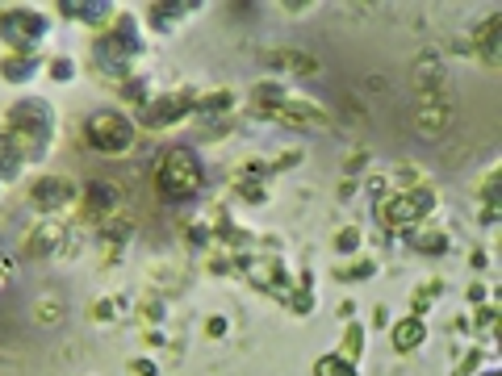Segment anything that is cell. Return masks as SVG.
I'll return each instance as SVG.
<instances>
[{"label": "cell", "instance_id": "obj_1", "mask_svg": "<svg viewBox=\"0 0 502 376\" xmlns=\"http://www.w3.org/2000/svg\"><path fill=\"white\" fill-rule=\"evenodd\" d=\"M197 184H201V163H197V155L188 147L168 151V159H163V192L168 197H188Z\"/></svg>", "mask_w": 502, "mask_h": 376}, {"label": "cell", "instance_id": "obj_2", "mask_svg": "<svg viewBox=\"0 0 502 376\" xmlns=\"http://www.w3.org/2000/svg\"><path fill=\"white\" fill-rule=\"evenodd\" d=\"M88 138H93V147L122 151L125 142H130V125H125V118H118V113H96L93 122H88Z\"/></svg>", "mask_w": 502, "mask_h": 376}, {"label": "cell", "instance_id": "obj_3", "mask_svg": "<svg viewBox=\"0 0 502 376\" xmlns=\"http://www.w3.org/2000/svg\"><path fill=\"white\" fill-rule=\"evenodd\" d=\"M0 33H4L9 42H17V46H34V38L46 33V21L34 17V13H4V17H0Z\"/></svg>", "mask_w": 502, "mask_h": 376}, {"label": "cell", "instance_id": "obj_4", "mask_svg": "<svg viewBox=\"0 0 502 376\" xmlns=\"http://www.w3.org/2000/svg\"><path fill=\"white\" fill-rule=\"evenodd\" d=\"M63 9H71V13H76V17H84V21H101L109 4H96V0H88V4H63Z\"/></svg>", "mask_w": 502, "mask_h": 376}, {"label": "cell", "instance_id": "obj_5", "mask_svg": "<svg viewBox=\"0 0 502 376\" xmlns=\"http://www.w3.org/2000/svg\"><path fill=\"white\" fill-rule=\"evenodd\" d=\"M423 339V326L419 322H406V326H398V347H414Z\"/></svg>", "mask_w": 502, "mask_h": 376}, {"label": "cell", "instance_id": "obj_6", "mask_svg": "<svg viewBox=\"0 0 502 376\" xmlns=\"http://www.w3.org/2000/svg\"><path fill=\"white\" fill-rule=\"evenodd\" d=\"M318 376H352V368L339 364V360H322V364H318Z\"/></svg>", "mask_w": 502, "mask_h": 376}, {"label": "cell", "instance_id": "obj_7", "mask_svg": "<svg viewBox=\"0 0 502 376\" xmlns=\"http://www.w3.org/2000/svg\"><path fill=\"white\" fill-rule=\"evenodd\" d=\"M63 192H67V188H63V184H42V188H38V197H42L46 205H51V201H59Z\"/></svg>", "mask_w": 502, "mask_h": 376}, {"label": "cell", "instance_id": "obj_8", "mask_svg": "<svg viewBox=\"0 0 502 376\" xmlns=\"http://www.w3.org/2000/svg\"><path fill=\"white\" fill-rule=\"evenodd\" d=\"M490 376H494V372H490Z\"/></svg>", "mask_w": 502, "mask_h": 376}]
</instances>
